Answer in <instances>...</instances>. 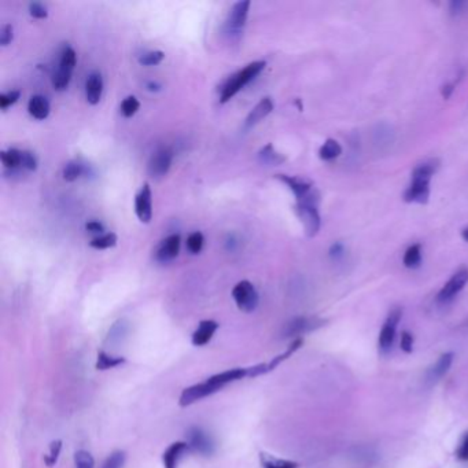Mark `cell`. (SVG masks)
Here are the masks:
<instances>
[{
	"label": "cell",
	"instance_id": "39",
	"mask_svg": "<svg viewBox=\"0 0 468 468\" xmlns=\"http://www.w3.org/2000/svg\"><path fill=\"white\" fill-rule=\"evenodd\" d=\"M13 36H14L13 25H10V24L3 25L2 31H0V45H2L3 47L9 46L12 43V40H13Z\"/></svg>",
	"mask_w": 468,
	"mask_h": 468
},
{
	"label": "cell",
	"instance_id": "40",
	"mask_svg": "<svg viewBox=\"0 0 468 468\" xmlns=\"http://www.w3.org/2000/svg\"><path fill=\"white\" fill-rule=\"evenodd\" d=\"M23 168L28 171H36L38 158L32 151H23Z\"/></svg>",
	"mask_w": 468,
	"mask_h": 468
},
{
	"label": "cell",
	"instance_id": "45",
	"mask_svg": "<svg viewBox=\"0 0 468 468\" xmlns=\"http://www.w3.org/2000/svg\"><path fill=\"white\" fill-rule=\"evenodd\" d=\"M454 91V84L453 83H449V84H445L442 88H441V94L443 97V99H449L452 93Z\"/></svg>",
	"mask_w": 468,
	"mask_h": 468
},
{
	"label": "cell",
	"instance_id": "23",
	"mask_svg": "<svg viewBox=\"0 0 468 468\" xmlns=\"http://www.w3.org/2000/svg\"><path fill=\"white\" fill-rule=\"evenodd\" d=\"M0 158H2L3 165L10 171H14L23 167V151L19 149H9V150L2 151Z\"/></svg>",
	"mask_w": 468,
	"mask_h": 468
},
{
	"label": "cell",
	"instance_id": "20",
	"mask_svg": "<svg viewBox=\"0 0 468 468\" xmlns=\"http://www.w3.org/2000/svg\"><path fill=\"white\" fill-rule=\"evenodd\" d=\"M452 361H453V353H445L442 354L436 362L428 369L427 372V380L430 383H435L438 382L450 368L452 365Z\"/></svg>",
	"mask_w": 468,
	"mask_h": 468
},
{
	"label": "cell",
	"instance_id": "13",
	"mask_svg": "<svg viewBox=\"0 0 468 468\" xmlns=\"http://www.w3.org/2000/svg\"><path fill=\"white\" fill-rule=\"evenodd\" d=\"M249 376V368H234V369H228V371H224L221 373H217V375H213L208 379V382L219 390H221L225 384L228 383H232V382H236V380H241L243 378Z\"/></svg>",
	"mask_w": 468,
	"mask_h": 468
},
{
	"label": "cell",
	"instance_id": "27",
	"mask_svg": "<svg viewBox=\"0 0 468 468\" xmlns=\"http://www.w3.org/2000/svg\"><path fill=\"white\" fill-rule=\"evenodd\" d=\"M86 173V167L79 161H71L65 165L62 176L66 182H75Z\"/></svg>",
	"mask_w": 468,
	"mask_h": 468
},
{
	"label": "cell",
	"instance_id": "1",
	"mask_svg": "<svg viewBox=\"0 0 468 468\" xmlns=\"http://www.w3.org/2000/svg\"><path fill=\"white\" fill-rule=\"evenodd\" d=\"M438 169L436 161L419 164L412 172V180L404 193V201L408 204L426 205L430 198V182Z\"/></svg>",
	"mask_w": 468,
	"mask_h": 468
},
{
	"label": "cell",
	"instance_id": "37",
	"mask_svg": "<svg viewBox=\"0 0 468 468\" xmlns=\"http://www.w3.org/2000/svg\"><path fill=\"white\" fill-rule=\"evenodd\" d=\"M20 95H21V93H20L19 90L10 91V93H6V94L0 95V109L6 110V109L10 108L12 105H14V103L20 99Z\"/></svg>",
	"mask_w": 468,
	"mask_h": 468
},
{
	"label": "cell",
	"instance_id": "4",
	"mask_svg": "<svg viewBox=\"0 0 468 468\" xmlns=\"http://www.w3.org/2000/svg\"><path fill=\"white\" fill-rule=\"evenodd\" d=\"M232 298L236 306L243 312H253L258 306V293L249 280H241L232 288Z\"/></svg>",
	"mask_w": 468,
	"mask_h": 468
},
{
	"label": "cell",
	"instance_id": "3",
	"mask_svg": "<svg viewBox=\"0 0 468 468\" xmlns=\"http://www.w3.org/2000/svg\"><path fill=\"white\" fill-rule=\"evenodd\" d=\"M267 66L265 61H256L245 66L242 71L231 76L224 87L221 88L220 94V102L227 103L231 98H234L245 86H247L250 82H253Z\"/></svg>",
	"mask_w": 468,
	"mask_h": 468
},
{
	"label": "cell",
	"instance_id": "15",
	"mask_svg": "<svg viewBox=\"0 0 468 468\" xmlns=\"http://www.w3.org/2000/svg\"><path fill=\"white\" fill-rule=\"evenodd\" d=\"M219 330V323L214 320H202L198 328L194 331L191 342L194 346H205L213 338L214 332Z\"/></svg>",
	"mask_w": 468,
	"mask_h": 468
},
{
	"label": "cell",
	"instance_id": "24",
	"mask_svg": "<svg viewBox=\"0 0 468 468\" xmlns=\"http://www.w3.org/2000/svg\"><path fill=\"white\" fill-rule=\"evenodd\" d=\"M342 154V147L335 139H327L319 150V157L323 161H332Z\"/></svg>",
	"mask_w": 468,
	"mask_h": 468
},
{
	"label": "cell",
	"instance_id": "44",
	"mask_svg": "<svg viewBox=\"0 0 468 468\" xmlns=\"http://www.w3.org/2000/svg\"><path fill=\"white\" fill-rule=\"evenodd\" d=\"M86 228H87V231H90L93 234H102L105 231L103 224L99 221H90L86 224Z\"/></svg>",
	"mask_w": 468,
	"mask_h": 468
},
{
	"label": "cell",
	"instance_id": "11",
	"mask_svg": "<svg viewBox=\"0 0 468 468\" xmlns=\"http://www.w3.org/2000/svg\"><path fill=\"white\" fill-rule=\"evenodd\" d=\"M250 5L251 3L249 2V0H245V2H238L234 5V8L230 12V17L227 20V29L230 34H239L241 29H243L247 21Z\"/></svg>",
	"mask_w": 468,
	"mask_h": 468
},
{
	"label": "cell",
	"instance_id": "21",
	"mask_svg": "<svg viewBox=\"0 0 468 468\" xmlns=\"http://www.w3.org/2000/svg\"><path fill=\"white\" fill-rule=\"evenodd\" d=\"M29 114L36 120H46L50 114V102L43 95H34L28 103Z\"/></svg>",
	"mask_w": 468,
	"mask_h": 468
},
{
	"label": "cell",
	"instance_id": "7",
	"mask_svg": "<svg viewBox=\"0 0 468 468\" xmlns=\"http://www.w3.org/2000/svg\"><path fill=\"white\" fill-rule=\"evenodd\" d=\"M187 436H188L187 443L190 449H193L194 452L204 454V456H210L214 453L216 445H214L213 438L201 427H191L188 430Z\"/></svg>",
	"mask_w": 468,
	"mask_h": 468
},
{
	"label": "cell",
	"instance_id": "36",
	"mask_svg": "<svg viewBox=\"0 0 468 468\" xmlns=\"http://www.w3.org/2000/svg\"><path fill=\"white\" fill-rule=\"evenodd\" d=\"M61 449H62V441H54L50 445V453L46 454V457H45V461L49 467H53L57 463L60 453H61Z\"/></svg>",
	"mask_w": 468,
	"mask_h": 468
},
{
	"label": "cell",
	"instance_id": "30",
	"mask_svg": "<svg viewBox=\"0 0 468 468\" xmlns=\"http://www.w3.org/2000/svg\"><path fill=\"white\" fill-rule=\"evenodd\" d=\"M123 362H125L124 357H113L105 352H99L97 368L101 371H105V369H110V368H114L117 365H121Z\"/></svg>",
	"mask_w": 468,
	"mask_h": 468
},
{
	"label": "cell",
	"instance_id": "47",
	"mask_svg": "<svg viewBox=\"0 0 468 468\" xmlns=\"http://www.w3.org/2000/svg\"><path fill=\"white\" fill-rule=\"evenodd\" d=\"M147 88H149L150 91H158L161 87H160L157 83H149V84H147Z\"/></svg>",
	"mask_w": 468,
	"mask_h": 468
},
{
	"label": "cell",
	"instance_id": "22",
	"mask_svg": "<svg viewBox=\"0 0 468 468\" xmlns=\"http://www.w3.org/2000/svg\"><path fill=\"white\" fill-rule=\"evenodd\" d=\"M260 461L262 468H298L299 464L291 460L278 458L275 456H271L268 453H260Z\"/></svg>",
	"mask_w": 468,
	"mask_h": 468
},
{
	"label": "cell",
	"instance_id": "2",
	"mask_svg": "<svg viewBox=\"0 0 468 468\" xmlns=\"http://www.w3.org/2000/svg\"><path fill=\"white\" fill-rule=\"evenodd\" d=\"M319 202H320V194L317 190H312L305 197L297 199L295 205V213L299 217L305 234L309 238H313L317 235L321 227V219L319 213Z\"/></svg>",
	"mask_w": 468,
	"mask_h": 468
},
{
	"label": "cell",
	"instance_id": "35",
	"mask_svg": "<svg viewBox=\"0 0 468 468\" xmlns=\"http://www.w3.org/2000/svg\"><path fill=\"white\" fill-rule=\"evenodd\" d=\"M164 58H165V54L162 51H149V53H145L139 58V64L143 66H154V65L161 64Z\"/></svg>",
	"mask_w": 468,
	"mask_h": 468
},
{
	"label": "cell",
	"instance_id": "48",
	"mask_svg": "<svg viewBox=\"0 0 468 468\" xmlns=\"http://www.w3.org/2000/svg\"><path fill=\"white\" fill-rule=\"evenodd\" d=\"M461 238H463L465 242H468V227L464 228V230L461 231Z\"/></svg>",
	"mask_w": 468,
	"mask_h": 468
},
{
	"label": "cell",
	"instance_id": "10",
	"mask_svg": "<svg viewBox=\"0 0 468 468\" xmlns=\"http://www.w3.org/2000/svg\"><path fill=\"white\" fill-rule=\"evenodd\" d=\"M135 212H136L138 219L142 223L149 224L151 221V217H153V194H151V188L147 183L142 187V190L139 191V194L135 198Z\"/></svg>",
	"mask_w": 468,
	"mask_h": 468
},
{
	"label": "cell",
	"instance_id": "42",
	"mask_svg": "<svg viewBox=\"0 0 468 468\" xmlns=\"http://www.w3.org/2000/svg\"><path fill=\"white\" fill-rule=\"evenodd\" d=\"M457 457L461 458V460H468V434L465 435L464 441L461 442L460 447L457 449Z\"/></svg>",
	"mask_w": 468,
	"mask_h": 468
},
{
	"label": "cell",
	"instance_id": "34",
	"mask_svg": "<svg viewBox=\"0 0 468 468\" xmlns=\"http://www.w3.org/2000/svg\"><path fill=\"white\" fill-rule=\"evenodd\" d=\"M75 464H76V468H94L95 460L90 452L79 450L75 454Z\"/></svg>",
	"mask_w": 468,
	"mask_h": 468
},
{
	"label": "cell",
	"instance_id": "26",
	"mask_svg": "<svg viewBox=\"0 0 468 468\" xmlns=\"http://www.w3.org/2000/svg\"><path fill=\"white\" fill-rule=\"evenodd\" d=\"M402 261H404V265L409 269L419 268L421 264V246L419 243L409 246L404 254Z\"/></svg>",
	"mask_w": 468,
	"mask_h": 468
},
{
	"label": "cell",
	"instance_id": "32",
	"mask_svg": "<svg viewBox=\"0 0 468 468\" xmlns=\"http://www.w3.org/2000/svg\"><path fill=\"white\" fill-rule=\"evenodd\" d=\"M204 243H205V238L198 231L190 234L187 238V249L191 254H199L204 249Z\"/></svg>",
	"mask_w": 468,
	"mask_h": 468
},
{
	"label": "cell",
	"instance_id": "25",
	"mask_svg": "<svg viewBox=\"0 0 468 468\" xmlns=\"http://www.w3.org/2000/svg\"><path fill=\"white\" fill-rule=\"evenodd\" d=\"M258 158H260V161L262 162V164H265V165H280V164H283L284 161H286V158L282 156V154H279L278 151H275V149H273V146L269 143V145H267L261 151H260V154H258Z\"/></svg>",
	"mask_w": 468,
	"mask_h": 468
},
{
	"label": "cell",
	"instance_id": "17",
	"mask_svg": "<svg viewBox=\"0 0 468 468\" xmlns=\"http://www.w3.org/2000/svg\"><path fill=\"white\" fill-rule=\"evenodd\" d=\"M320 324H321V321H319L317 319L295 317L290 323L286 324V327H284V336H294V335L304 334L306 331L315 330Z\"/></svg>",
	"mask_w": 468,
	"mask_h": 468
},
{
	"label": "cell",
	"instance_id": "5",
	"mask_svg": "<svg viewBox=\"0 0 468 468\" xmlns=\"http://www.w3.org/2000/svg\"><path fill=\"white\" fill-rule=\"evenodd\" d=\"M467 283H468V268H460L452 275V278L439 290L436 299L439 302L452 301L467 286Z\"/></svg>",
	"mask_w": 468,
	"mask_h": 468
},
{
	"label": "cell",
	"instance_id": "19",
	"mask_svg": "<svg viewBox=\"0 0 468 468\" xmlns=\"http://www.w3.org/2000/svg\"><path fill=\"white\" fill-rule=\"evenodd\" d=\"M190 446L187 442L179 441L172 443L162 454V464L165 468H177V463L182 457V454L188 450Z\"/></svg>",
	"mask_w": 468,
	"mask_h": 468
},
{
	"label": "cell",
	"instance_id": "16",
	"mask_svg": "<svg viewBox=\"0 0 468 468\" xmlns=\"http://www.w3.org/2000/svg\"><path fill=\"white\" fill-rule=\"evenodd\" d=\"M273 110V102L271 98H262L257 106L249 113L246 121H245V128L250 130L253 127H256L260 121H262Z\"/></svg>",
	"mask_w": 468,
	"mask_h": 468
},
{
	"label": "cell",
	"instance_id": "38",
	"mask_svg": "<svg viewBox=\"0 0 468 468\" xmlns=\"http://www.w3.org/2000/svg\"><path fill=\"white\" fill-rule=\"evenodd\" d=\"M29 14H31L34 19L45 20V19L49 17V10H47V8H46L43 3L34 2V3L29 5Z\"/></svg>",
	"mask_w": 468,
	"mask_h": 468
},
{
	"label": "cell",
	"instance_id": "9",
	"mask_svg": "<svg viewBox=\"0 0 468 468\" xmlns=\"http://www.w3.org/2000/svg\"><path fill=\"white\" fill-rule=\"evenodd\" d=\"M217 393V389L213 387L208 380L202 382V383H198V384H193L187 389H184L180 394V398H179V404L180 406H188L208 395H212Z\"/></svg>",
	"mask_w": 468,
	"mask_h": 468
},
{
	"label": "cell",
	"instance_id": "43",
	"mask_svg": "<svg viewBox=\"0 0 468 468\" xmlns=\"http://www.w3.org/2000/svg\"><path fill=\"white\" fill-rule=\"evenodd\" d=\"M343 253H345V247H343V245L339 243V242L334 243V245L330 247V257H332V258H341V257L343 256Z\"/></svg>",
	"mask_w": 468,
	"mask_h": 468
},
{
	"label": "cell",
	"instance_id": "14",
	"mask_svg": "<svg viewBox=\"0 0 468 468\" xmlns=\"http://www.w3.org/2000/svg\"><path fill=\"white\" fill-rule=\"evenodd\" d=\"M276 177L294 193L297 199L305 197L315 188L313 183L304 177H295V176H287V175H278Z\"/></svg>",
	"mask_w": 468,
	"mask_h": 468
},
{
	"label": "cell",
	"instance_id": "8",
	"mask_svg": "<svg viewBox=\"0 0 468 468\" xmlns=\"http://www.w3.org/2000/svg\"><path fill=\"white\" fill-rule=\"evenodd\" d=\"M172 161H173V151L169 147L158 149L149 161V173L153 177L165 176L171 169Z\"/></svg>",
	"mask_w": 468,
	"mask_h": 468
},
{
	"label": "cell",
	"instance_id": "18",
	"mask_svg": "<svg viewBox=\"0 0 468 468\" xmlns=\"http://www.w3.org/2000/svg\"><path fill=\"white\" fill-rule=\"evenodd\" d=\"M103 93V79L101 73L93 72L86 82V98L88 103L98 105Z\"/></svg>",
	"mask_w": 468,
	"mask_h": 468
},
{
	"label": "cell",
	"instance_id": "41",
	"mask_svg": "<svg viewBox=\"0 0 468 468\" xmlns=\"http://www.w3.org/2000/svg\"><path fill=\"white\" fill-rule=\"evenodd\" d=\"M401 349L405 352V353H410L412 349H413V335L408 331H404L401 334Z\"/></svg>",
	"mask_w": 468,
	"mask_h": 468
},
{
	"label": "cell",
	"instance_id": "31",
	"mask_svg": "<svg viewBox=\"0 0 468 468\" xmlns=\"http://www.w3.org/2000/svg\"><path fill=\"white\" fill-rule=\"evenodd\" d=\"M139 108H140V102L138 101L136 97L131 95V97H127L123 101V103H121V113H123L124 117L130 119V117H132V116H135L138 113Z\"/></svg>",
	"mask_w": 468,
	"mask_h": 468
},
{
	"label": "cell",
	"instance_id": "46",
	"mask_svg": "<svg viewBox=\"0 0 468 468\" xmlns=\"http://www.w3.org/2000/svg\"><path fill=\"white\" fill-rule=\"evenodd\" d=\"M463 6H464L463 2H452V3H450V12H452V14H457V13L461 10Z\"/></svg>",
	"mask_w": 468,
	"mask_h": 468
},
{
	"label": "cell",
	"instance_id": "12",
	"mask_svg": "<svg viewBox=\"0 0 468 468\" xmlns=\"http://www.w3.org/2000/svg\"><path fill=\"white\" fill-rule=\"evenodd\" d=\"M179 251H180V235L173 234L161 242V245L157 249L156 257L161 262H168L176 258L179 256Z\"/></svg>",
	"mask_w": 468,
	"mask_h": 468
},
{
	"label": "cell",
	"instance_id": "6",
	"mask_svg": "<svg viewBox=\"0 0 468 468\" xmlns=\"http://www.w3.org/2000/svg\"><path fill=\"white\" fill-rule=\"evenodd\" d=\"M401 316H402V310L399 308H394L389 313V316H387V319L382 327V331L379 334V349L382 352H387L391 349V346L394 343L395 332H397V325L401 320Z\"/></svg>",
	"mask_w": 468,
	"mask_h": 468
},
{
	"label": "cell",
	"instance_id": "29",
	"mask_svg": "<svg viewBox=\"0 0 468 468\" xmlns=\"http://www.w3.org/2000/svg\"><path fill=\"white\" fill-rule=\"evenodd\" d=\"M72 73H73V72L66 71V69H62V68L58 66L57 72H54L53 79H51V83H53L54 90H57V91H64V90H66V87H68L69 83H71Z\"/></svg>",
	"mask_w": 468,
	"mask_h": 468
},
{
	"label": "cell",
	"instance_id": "28",
	"mask_svg": "<svg viewBox=\"0 0 468 468\" xmlns=\"http://www.w3.org/2000/svg\"><path fill=\"white\" fill-rule=\"evenodd\" d=\"M116 245H117V235L114 232L102 234L90 242V246L97 249V250L110 249V247H114Z\"/></svg>",
	"mask_w": 468,
	"mask_h": 468
},
{
	"label": "cell",
	"instance_id": "33",
	"mask_svg": "<svg viewBox=\"0 0 468 468\" xmlns=\"http://www.w3.org/2000/svg\"><path fill=\"white\" fill-rule=\"evenodd\" d=\"M125 460H127V453L124 450H116L106 458L102 468H123L125 464Z\"/></svg>",
	"mask_w": 468,
	"mask_h": 468
}]
</instances>
